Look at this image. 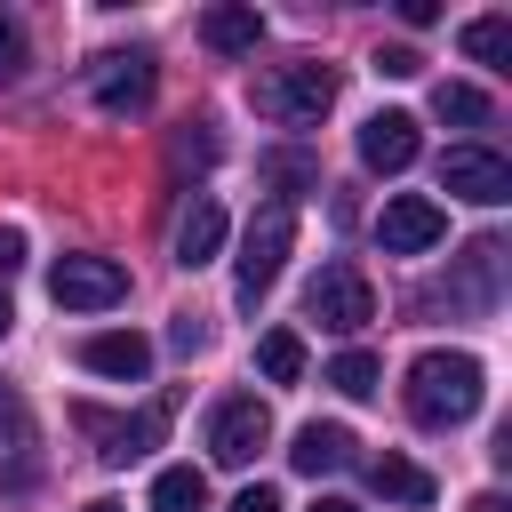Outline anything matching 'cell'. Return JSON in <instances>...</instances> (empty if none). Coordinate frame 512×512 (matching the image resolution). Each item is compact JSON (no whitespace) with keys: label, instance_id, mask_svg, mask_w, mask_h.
Instances as JSON below:
<instances>
[{"label":"cell","instance_id":"obj_1","mask_svg":"<svg viewBox=\"0 0 512 512\" xmlns=\"http://www.w3.org/2000/svg\"><path fill=\"white\" fill-rule=\"evenodd\" d=\"M400 400H408V416H416L424 432H456V424L480 416V400H488V368H480L472 352H416Z\"/></svg>","mask_w":512,"mask_h":512},{"label":"cell","instance_id":"obj_2","mask_svg":"<svg viewBox=\"0 0 512 512\" xmlns=\"http://www.w3.org/2000/svg\"><path fill=\"white\" fill-rule=\"evenodd\" d=\"M248 104L264 112V120H280V128H312L328 104H336V72L328 64H272V72H256L248 80Z\"/></svg>","mask_w":512,"mask_h":512},{"label":"cell","instance_id":"obj_3","mask_svg":"<svg viewBox=\"0 0 512 512\" xmlns=\"http://www.w3.org/2000/svg\"><path fill=\"white\" fill-rule=\"evenodd\" d=\"M288 248H296V200H264V208L248 216V232H240V264H232V296H240V304H264V288L280 280V264H288Z\"/></svg>","mask_w":512,"mask_h":512},{"label":"cell","instance_id":"obj_4","mask_svg":"<svg viewBox=\"0 0 512 512\" xmlns=\"http://www.w3.org/2000/svg\"><path fill=\"white\" fill-rule=\"evenodd\" d=\"M304 312H312L328 336H360V328L376 320V288H368L360 264H320L312 288H304Z\"/></svg>","mask_w":512,"mask_h":512},{"label":"cell","instance_id":"obj_5","mask_svg":"<svg viewBox=\"0 0 512 512\" xmlns=\"http://www.w3.org/2000/svg\"><path fill=\"white\" fill-rule=\"evenodd\" d=\"M440 192H456V200H472V208H504V200H512V160L488 152V144H456V152L440 160Z\"/></svg>","mask_w":512,"mask_h":512},{"label":"cell","instance_id":"obj_6","mask_svg":"<svg viewBox=\"0 0 512 512\" xmlns=\"http://www.w3.org/2000/svg\"><path fill=\"white\" fill-rule=\"evenodd\" d=\"M48 296H56L64 312H112V304L128 296V272H120L112 256H64V264L48 272Z\"/></svg>","mask_w":512,"mask_h":512},{"label":"cell","instance_id":"obj_7","mask_svg":"<svg viewBox=\"0 0 512 512\" xmlns=\"http://www.w3.org/2000/svg\"><path fill=\"white\" fill-rule=\"evenodd\" d=\"M88 96H96V112H144L152 104V56L144 48H112V56H96L88 64Z\"/></svg>","mask_w":512,"mask_h":512},{"label":"cell","instance_id":"obj_8","mask_svg":"<svg viewBox=\"0 0 512 512\" xmlns=\"http://www.w3.org/2000/svg\"><path fill=\"white\" fill-rule=\"evenodd\" d=\"M272 440V416H264V400L256 392H232V400H216V416H208V456L216 464H256V448Z\"/></svg>","mask_w":512,"mask_h":512},{"label":"cell","instance_id":"obj_9","mask_svg":"<svg viewBox=\"0 0 512 512\" xmlns=\"http://www.w3.org/2000/svg\"><path fill=\"white\" fill-rule=\"evenodd\" d=\"M440 232H448V208L424 200V192H400V200H384V216H376L384 256H424V248H440Z\"/></svg>","mask_w":512,"mask_h":512},{"label":"cell","instance_id":"obj_10","mask_svg":"<svg viewBox=\"0 0 512 512\" xmlns=\"http://www.w3.org/2000/svg\"><path fill=\"white\" fill-rule=\"evenodd\" d=\"M160 424H168V400H152L144 416H104V408H80V432L96 440V456H104V464H136V456L160 440Z\"/></svg>","mask_w":512,"mask_h":512},{"label":"cell","instance_id":"obj_11","mask_svg":"<svg viewBox=\"0 0 512 512\" xmlns=\"http://www.w3.org/2000/svg\"><path fill=\"white\" fill-rule=\"evenodd\" d=\"M416 152H424V136H416V112H376V120L360 128V160H368L376 176H400V168H416Z\"/></svg>","mask_w":512,"mask_h":512},{"label":"cell","instance_id":"obj_12","mask_svg":"<svg viewBox=\"0 0 512 512\" xmlns=\"http://www.w3.org/2000/svg\"><path fill=\"white\" fill-rule=\"evenodd\" d=\"M80 368H96V376H112V384H144L152 344H144L136 328H104V336H88V344H80Z\"/></svg>","mask_w":512,"mask_h":512},{"label":"cell","instance_id":"obj_13","mask_svg":"<svg viewBox=\"0 0 512 512\" xmlns=\"http://www.w3.org/2000/svg\"><path fill=\"white\" fill-rule=\"evenodd\" d=\"M200 40H208L216 56H256V40H264V16H256L248 0H216V8L200 16Z\"/></svg>","mask_w":512,"mask_h":512},{"label":"cell","instance_id":"obj_14","mask_svg":"<svg viewBox=\"0 0 512 512\" xmlns=\"http://www.w3.org/2000/svg\"><path fill=\"white\" fill-rule=\"evenodd\" d=\"M216 248H224V208H216V200L200 192V200H192V208L176 216V264H184V272H200V264H208Z\"/></svg>","mask_w":512,"mask_h":512},{"label":"cell","instance_id":"obj_15","mask_svg":"<svg viewBox=\"0 0 512 512\" xmlns=\"http://www.w3.org/2000/svg\"><path fill=\"white\" fill-rule=\"evenodd\" d=\"M288 464L312 472V480H320V472H344V464H352V432H344V424H304L296 448H288Z\"/></svg>","mask_w":512,"mask_h":512},{"label":"cell","instance_id":"obj_16","mask_svg":"<svg viewBox=\"0 0 512 512\" xmlns=\"http://www.w3.org/2000/svg\"><path fill=\"white\" fill-rule=\"evenodd\" d=\"M496 272H504V240H472V248H464V280H456V296L488 312V304H496Z\"/></svg>","mask_w":512,"mask_h":512},{"label":"cell","instance_id":"obj_17","mask_svg":"<svg viewBox=\"0 0 512 512\" xmlns=\"http://www.w3.org/2000/svg\"><path fill=\"white\" fill-rule=\"evenodd\" d=\"M368 480H376V496H392V504H432V472L408 464V456H376Z\"/></svg>","mask_w":512,"mask_h":512},{"label":"cell","instance_id":"obj_18","mask_svg":"<svg viewBox=\"0 0 512 512\" xmlns=\"http://www.w3.org/2000/svg\"><path fill=\"white\" fill-rule=\"evenodd\" d=\"M152 512H208V472L200 464H168L152 480Z\"/></svg>","mask_w":512,"mask_h":512},{"label":"cell","instance_id":"obj_19","mask_svg":"<svg viewBox=\"0 0 512 512\" xmlns=\"http://www.w3.org/2000/svg\"><path fill=\"white\" fill-rule=\"evenodd\" d=\"M464 56L488 64V72H504V56H512V16H472V24H464Z\"/></svg>","mask_w":512,"mask_h":512},{"label":"cell","instance_id":"obj_20","mask_svg":"<svg viewBox=\"0 0 512 512\" xmlns=\"http://www.w3.org/2000/svg\"><path fill=\"white\" fill-rule=\"evenodd\" d=\"M432 112L456 120V128H488V96H480L472 80H440V88H432Z\"/></svg>","mask_w":512,"mask_h":512},{"label":"cell","instance_id":"obj_21","mask_svg":"<svg viewBox=\"0 0 512 512\" xmlns=\"http://www.w3.org/2000/svg\"><path fill=\"white\" fill-rule=\"evenodd\" d=\"M256 368H264L272 384H296V376H304V336H296V328H272V336L256 344Z\"/></svg>","mask_w":512,"mask_h":512},{"label":"cell","instance_id":"obj_22","mask_svg":"<svg viewBox=\"0 0 512 512\" xmlns=\"http://www.w3.org/2000/svg\"><path fill=\"white\" fill-rule=\"evenodd\" d=\"M376 376H384V368H376V352H360V344L328 360V384H336L344 400H368V392H376Z\"/></svg>","mask_w":512,"mask_h":512},{"label":"cell","instance_id":"obj_23","mask_svg":"<svg viewBox=\"0 0 512 512\" xmlns=\"http://www.w3.org/2000/svg\"><path fill=\"white\" fill-rule=\"evenodd\" d=\"M16 448H32V408H24V392L0 384V456H16Z\"/></svg>","mask_w":512,"mask_h":512},{"label":"cell","instance_id":"obj_24","mask_svg":"<svg viewBox=\"0 0 512 512\" xmlns=\"http://www.w3.org/2000/svg\"><path fill=\"white\" fill-rule=\"evenodd\" d=\"M168 160H176V168H208V160H216V136H208V128H184V136L168 144Z\"/></svg>","mask_w":512,"mask_h":512},{"label":"cell","instance_id":"obj_25","mask_svg":"<svg viewBox=\"0 0 512 512\" xmlns=\"http://www.w3.org/2000/svg\"><path fill=\"white\" fill-rule=\"evenodd\" d=\"M16 72H24V24L0 8V80H16Z\"/></svg>","mask_w":512,"mask_h":512},{"label":"cell","instance_id":"obj_26","mask_svg":"<svg viewBox=\"0 0 512 512\" xmlns=\"http://www.w3.org/2000/svg\"><path fill=\"white\" fill-rule=\"evenodd\" d=\"M376 72H384V80H416L424 56H416V48H376Z\"/></svg>","mask_w":512,"mask_h":512},{"label":"cell","instance_id":"obj_27","mask_svg":"<svg viewBox=\"0 0 512 512\" xmlns=\"http://www.w3.org/2000/svg\"><path fill=\"white\" fill-rule=\"evenodd\" d=\"M8 272H24V232H16V224H0V280H8Z\"/></svg>","mask_w":512,"mask_h":512},{"label":"cell","instance_id":"obj_28","mask_svg":"<svg viewBox=\"0 0 512 512\" xmlns=\"http://www.w3.org/2000/svg\"><path fill=\"white\" fill-rule=\"evenodd\" d=\"M224 512H280V496H272V488H240Z\"/></svg>","mask_w":512,"mask_h":512},{"label":"cell","instance_id":"obj_29","mask_svg":"<svg viewBox=\"0 0 512 512\" xmlns=\"http://www.w3.org/2000/svg\"><path fill=\"white\" fill-rule=\"evenodd\" d=\"M272 176H280V184H304V176H312V160H304V152H280V160H272Z\"/></svg>","mask_w":512,"mask_h":512},{"label":"cell","instance_id":"obj_30","mask_svg":"<svg viewBox=\"0 0 512 512\" xmlns=\"http://www.w3.org/2000/svg\"><path fill=\"white\" fill-rule=\"evenodd\" d=\"M168 344H176V352H200V344H208V328H200V320H176V328H168Z\"/></svg>","mask_w":512,"mask_h":512},{"label":"cell","instance_id":"obj_31","mask_svg":"<svg viewBox=\"0 0 512 512\" xmlns=\"http://www.w3.org/2000/svg\"><path fill=\"white\" fill-rule=\"evenodd\" d=\"M472 512H512V504H504V496L488 488V496H472Z\"/></svg>","mask_w":512,"mask_h":512},{"label":"cell","instance_id":"obj_32","mask_svg":"<svg viewBox=\"0 0 512 512\" xmlns=\"http://www.w3.org/2000/svg\"><path fill=\"white\" fill-rule=\"evenodd\" d=\"M312 512H360V504H344V496H320V504H312Z\"/></svg>","mask_w":512,"mask_h":512},{"label":"cell","instance_id":"obj_33","mask_svg":"<svg viewBox=\"0 0 512 512\" xmlns=\"http://www.w3.org/2000/svg\"><path fill=\"white\" fill-rule=\"evenodd\" d=\"M8 328H16V304H8V296H0V336H8Z\"/></svg>","mask_w":512,"mask_h":512},{"label":"cell","instance_id":"obj_34","mask_svg":"<svg viewBox=\"0 0 512 512\" xmlns=\"http://www.w3.org/2000/svg\"><path fill=\"white\" fill-rule=\"evenodd\" d=\"M80 512H128V504H112V496H96V504H80Z\"/></svg>","mask_w":512,"mask_h":512}]
</instances>
